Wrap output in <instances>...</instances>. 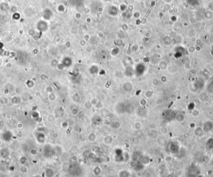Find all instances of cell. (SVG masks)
Wrapping results in <instances>:
<instances>
[{
    "label": "cell",
    "mask_w": 213,
    "mask_h": 177,
    "mask_svg": "<svg viewBox=\"0 0 213 177\" xmlns=\"http://www.w3.org/2000/svg\"><path fill=\"white\" fill-rule=\"evenodd\" d=\"M27 160H28V159H27V157H25V156H21V157L19 159V162L20 163L21 165H25V164L26 163Z\"/></svg>",
    "instance_id": "obj_5"
},
{
    "label": "cell",
    "mask_w": 213,
    "mask_h": 177,
    "mask_svg": "<svg viewBox=\"0 0 213 177\" xmlns=\"http://www.w3.org/2000/svg\"><path fill=\"white\" fill-rule=\"evenodd\" d=\"M9 154V152L8 149H2L0 150V157L5 159V158L8 157Z\"/></svg>",
    "instance_id": "obj_1"
},
{
    "label": "cell",
    "mask_w": 213,
    "mask_h": 177,
    "mask_svg": "<svg viewBox=\"0 0 213 177\" xmlns=\"http://www.w3.org/2000/svg\"><path fill=\"white\" fill-rule=\"evenodd\" d=\"M30 152H31V154L33 155H36L38 154V152H37V150L36 149H31V151H30Z\"/></svg>",
    "instance_id": "obj_6"
},
{
    "label": "cell",
    "mask_w": 213,
    "mask_h": 177,
    "mask_svg": "<svg viewBox=\"0 0 213 177\" xmlns=\"http://www.w3.org/2000/svg\"><path fill=\"white\" fill-rule=\"evenodd\" d=\"M19 171H20L21 173L25 174V173H28V168L26 167V166H25V165H21L20 167H19Z\"/></svg>",
    "instance_id": "obj_3"
},
{
    "label": "cell",
    "mask_w": 213,
    "mask_h": 177,
    "mask_svg": "<svg viewBox=\"0 0 213 177\" xmlns=\"http://www.w3.org/2000/svg\"><path fill=\"white\" fill-rule=\"evenodd\" d=\"M130 173L128 170H122L119 174V177H130Z\"/></svg>",
    "instance_id": "obj_4"
},
{
    "label": "cell",
    "mask_w": 213,
    "mask_h": 177,
    "mask_svg": "<svg viewBox=\"0 0 213 177\" xmlns=\"http://www.w3.org/2000/svg\"><path fill=\"white\" fill-rule=\"evenodd\" d=\"M44 173L46 177H53L54 176V171L52 168H47Z\"/></svg>",
    "instance_id": "obj_2"
}]
</instances>
